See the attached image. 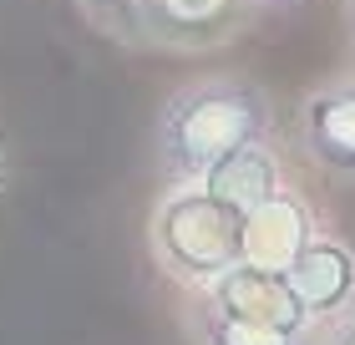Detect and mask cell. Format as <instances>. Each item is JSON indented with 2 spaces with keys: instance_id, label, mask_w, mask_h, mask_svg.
<instances>
[{
  "instance_id": "obj_1",
  "label": "cell",
  "mask_w": 355,
  "mask_h": 345,
  "mask_svg": "<svg viewBox=\"0 0 355 345\" xmlns=\"http://www.w3.org/2000/svg\"><path fill=\"white\" fill-rule=\"evenodd\" d=\"M274 127V102L249 76H203L178 87L153 127V158L163 183H203L234 147L264 142Z\"/></svg>"
},
{
  "instance_id": "obj_2",
  "label": "cell",
  "mask_w": 355,
  "mask_h": 345,
  "mask_svg": "<svg viewBox=\"0 0 355 345\" xmlns=\"http://www.w3.org/2000/svg\"><path fill=\"white\" fill-rule=\"evenodd\" d=\"M153 259L188 289H208L244 259V213L218 203L203 183H168L153 208Z\"/></svg>"
},
{
  "instance_id": "obj_3",
  "label": "cell",
  "mask_w": 355,
  "mask_h": 345,
  "mask_svg": "<svg viewBox=\"0 0 355 345\" xmlns=\"http://www.w3.org/2000/svg\"><path fill=\"white\" fill-rule=\"evenodd\" d=\"M208 305H218L223 315L249 320V325H269V330H320V325L304 315L295 285H289L284 269H264L239 259L229 274H218L208 289H198Z\"/></svg>"
},
{
  "instance_id": "obj_4",
  "label": "cell",
  "mask_w": 355,
  "mask_h": 345,
  "mask_svg": "<svg viewBox=\"0 0 355 345\" xmlns=\"http://www.w3.org/2000/svg\"><path fill=\"white\" fill-rule=\"evenodd\" d=\"M300 147L325 173L355 183V76L325 81L300 102Z\"/></svg>"
},
{
  "instance_id": "obj_5",
  "label": "cell",
  "mask_w": 355,
  "mask_h": 345,
  "mask_svg": "<svg viewBox=\"0 0 355 345\" xmlns=\"http://www.w3.org/2000/svg\"><path fill=\"white\" fill-rule=\"evenodd\" d=\"M284 274H289V285H295V294H300L304 315H310L320 330L355 305V249L345 239L315 234Z\"/></svg>"
},
{
  "instance_id": "obj_6",
  "label": "cell",
  "mask_w": 355,
  "mask_h": 345,
  "mask_svg": "<svg viewBox=\"0 0 355 345\" xmlns=\"http://www.w3.org/2000/svg\"><path fill=\"white\" fill-rule=\"evenodd\" d=\"M315 234H320V224H315L310 203L295 188H279L254 213H244V259L264 269H289Z\"/></svg>"
},
{
  "instance_id": "obj_7",
  "label": "cell",
  "mask_w": 355,
  "mask_h": 345,
  "mask_svg": "<svg viewBox=\"0 0 355 345\" xmlns=\"http://www.w3.org/2000/svg\"><path fill=\"white\" fill-rule=\"evenodd\" d=\"M203 188L214 193L218 203H229L234 213H254L264 199H274V193L284 188V173H279V158L269 153V137L234 147L218 168H208Z\"/></svg>"
},
{
  "instance_id": "obj_8",
  "label": "cell",
  "mask_w": 355,
  "mask_h": 345,
  "mask_svg": "<svg viewBox=\"0 0 355 345\" xmlns=\"http://www.w3.org/2000/svg\"><path fill=\"white\" fill-rule=\"evenodd\" d=\"M188 345H320V330H269V325H249L223 315L218 305H208L198 289L183 310Z\"/></svg>"
},
{
  "instance_id": "obj_9",
  "label": "cell",
  "mask_w": 355,
  "mask_h": 345,
  "mask_svg": "<svg viewBox=\"0 0 355 345\" xmlns=\"http://www.w3.org/2000/svg\"><path fill=\"white\" fill-rule=\"evenodd\" d=\"M320 345H355V305L345 315H335L325 330H320Z\"/></svg>"
},
{
  "instance_id": "obj_10",
  "label": "cell",
  "mask_w": 355,
  "mask_h": 345,
  "mask_svg": "<svg viewBox=\"0 0 355 345\" xmlns=\"http://www.w3.org/2000/svg\"><path fill=\"white\" fill-rule=\"evenodd\" d=\"M254 6H269V10H300V6H310V0H254Z\"/></svg>"
},
{
  "instance_id": "obj_11",
  "label": "cell",
  "mask_w": 355,
  "mask_h": 345,
  "mask_svg": "<svg viewBox=\"0 0 355 345\" xmlns=\"http://www.w3.org/2000/svg\"><path fill=\"white\" fill-rule=\"evenodd\" d=\"M345 26H350V41H355V0H345Z\"/></svg>"
},
{
  "instance_id": "obj_12",
  "label": "cell",
  "mask_w": 355,
  "mask_h": 345,
  "mask_svg": "<svg viewBox=\"0 0 355 345\" xmlns=\"http://www.w3.org/2000/svg\"><path fill=\"white\" fill-rule=\"evenodd\" d=\"M0 188H6V147H0Z\"/></svg>"
}]
</instances>
